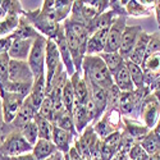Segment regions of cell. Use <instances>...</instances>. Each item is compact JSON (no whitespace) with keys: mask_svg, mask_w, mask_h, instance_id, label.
Masks as SVG:
<instances>
[{"mask_svg":"<svg viewBox=\"0 0 160 160\" xmlns=\"http://www.w3.org/2000/svg\"><path fill=\"white\" fill-rule=\"evenodd\" d=\"M82 72L91 82L105 90H110L114 86L113 76L99 55H86L82 63Z\"/></svg>","mask_w":160,"mask_h":160,"instance_id":"cell-1","label":"cell"},{"mask_svg":"<svg viewBox=\"0 0 160 160\" xmlns=\"http://www.w3.org/2000/svg\"><path fill=\"white\" fill-rule=\"evenodd\" d=\"M33 146L26 140L19 131H13L5 136H2V145H0V156L12 158L22 154L32 152Z\"/></svg>","mask_w":160,"mask_h":160,"instance_id":"cell-2","label":"cell"},{"mask_svg":"<svg viewBox=\"0 0 160 160\" xmlns=\"http://www.w3.org/2000/svg\"><path fill=\"white\" fill-rule=\"evenodd\" d=\"M92 127L98 137L100 140H105L112 133L123 129L122 114L119 110H106L99 121L92 124Z\"/></svg>","mask_w":160,"mask_h":160,"instance_id":"cell-3","label":"cell"},{"mask_svg":"<svg viewBox=\"0 0 160 160\" xmlns=\"http://www.w3.org/2000/svg\"><path fill=\"white\" fill-rule=\"evenodd\" d=\"M46 42L48 38L42 35H40L33 40V45L30 52L27 63L33 73L35 78H38L46 73L45 71V59H46Z\"/></svg>","mask_w":160,"mask_h":160,"instance_id":"cell-4","label":"cell"},{"mask_svg":"<svg viewBox=\"0 0 160 160\" xmlns=\"http://www.w3.org/2000/svg\"><path fill=\"white\" fill-rule=\"evenodd\" d=\"M37 113H38V110L33 106L30 98H26L24 101H23V105L21 106V109L18 112V114L14 118V121H13L12 123H9V124L3 123L2 136H5V135H8V133H10L13 131H21L26 124H28L30 122L33 121Z\"/></svg>","mask_w":160,"mask_h":160,"instance_id":"cell-5","label":"cell"},{"mask_svg":"<svg viewBox=\"0 0 160 160\" xmlns=\"http://www.w3.org/2000/svg\"><path fill=\"white\" fill-rule=\"evenodd\" d=\"M73 2L71 0H45L40 8L42 14L55 23H63L71 16Z\"/></svg>","mask_w":160,"mask_h":160,"instance_id":"cell-6","label":"cell"},{"mask_svg":"<svg viewBox=\"0 0 160 160\" xmlns=\"http://www.w3.org/2000/svg\"><path fill=\"white\" fill-rule=\"evenodd\" d=\"M24 16L31 22V24L37 30L38 33L45 36L48 40H54L59 28L60 23H55L50 21L48 17L42 14L41 9H35V10H28L24 12Z\"/></svg>","mask_w":160,"mask_h":160,"instance_id":"cell-7","label":"cell"},{"mask_svg":"<svg viewBox=\"0 0 160 160\" xmlns=\"http://www.w3.org/2000/svg\"><path fill=\"white\" fill-rule=\"evenodd\" d=\"M64 26V32H65V37H67V41H68V48L71 51V55L73 59V64H74V69L77 73L79 74H83L82 72V63H83V58L86 57V51L83 50L81 42L77 37V35L72 31V28L69 27L65 22H63Z\"/></svg>","mask_w":160,"mask_h":160,"instance_id":"cell-8","label":"cell"},{"mask_svg":"<svg viewBox=\"0 0 160 160\" xmlns=\"http://www.w3.org/2000/svg\"><path fill=\"white\" fill-rule=\"evenodd\" d=\"M26 98L13 92H5L2 96V110H3V123L9 124L14 121L21 106Z\"/></svg>","mask_w":160,"mask_h":160,"instance_id":"cell-9","label":"cell"},{"mask_svg":"<svg viewBox=\"0 0 160 160\" xmlns=\"http://www.w3.org/2000/svg\"><path fill=\"white\" fill-rule=\"evenodd\" d=\"M127 17H117L112 27L109 28L108 38H106V45L104 52H118L121 48V40L122 35L127 27Z\"/></svg>","mask_w":160,"mask_h":160,"instance_id":"cell-10","label":"cell"},{"mask_svg":"<svg viewBox=\"0 0 160 160\" xmlns=\"http://www.w3.org/2000/svg\"><path fill=\"white\" fill-rule=\"evenodd\" d=\"M54 41H55V44H57V46H58V50H59L62 62H63V64H64L65 72L68 73V77L71 78V77L76 73V69H74L73 59H72L71 51H69V48H68V41H67V37H65V32H64V26H63V23L59 24V28H58V32H57V36H55V38H54Z\"/></svg>","mask_w":160,"mask_h":160,"instance_id":"cell-11","label":"cell"},{"mask_svg":"<svg viewBox=\"0 0 160 160\" xmlns=\"http://www.w3.org/2000/svg\"><path fill=\"white\" fill-rule=\"evenodd\" d=\"M9 81L10 82H23L33 83L35 77L27 62L13 60L9 62Z\"/></svg>","mask_w":160,"mask_h":160,"instance_id":"cell-12","label":"cell"},{"mask_svg":"<svg viewBox=\"0 0 160 160\" xmlns=\"http://www.w3.org/2000/svg\"><path fill=\"white\" fill-rule=\"evenodd\" d=\"M60 63H62V58H60V54H59V50H58L55 41L54 40H48V42H46V59H45L46 87L50 86Z\"/></svg>","mask_w":160,"mask_h":160,"instance_id":"cell-13","label":"cell"},{"mask_svg":"<svg viewBox=\"0 0 160 160\" xmlns=\"http://www.w3.org/2000/svg\"><path fill=\"white\" fill-rule=\"evenodd\" d=\"M98 140H99V137L94 131V127H92V124H91L77 138H74V145L73 146L76 148V150L81 154V156L83 159H88L90 158V151H91L92 148H94V145L98 142Z\"/></svg>","mask_w":160,"mask_h":160,"instance_id":"cell-14","label":"cell"},{"mask_svg":"<svg viewBox=\"0 0 160 160\" xmlns=\"http://www.w3.org/2000/svg\"><path fill=\"white\" fill-rule=\"evenodd\" d=\"M142 32L141 26H127L121 40V48H119V54L122 55L124 60H128L131 52L135 48L138 35Z\"/></svg>","mask_w":160,"mask_h":160,"instance_id":"cell-15","label":"cell"},{"mask_svg":"<svg viewBox=\"0 0 160 160\" xmlns=\"http://www.w3.org/2000/svg\"><path fill=\"white\" fill-rule=\"evenodd\" d=\"M85 78H86L88 91H90V100L94 102L96 112H98V119H100L106 110V106H108V90H105V88L95 85L94 82H91L87 77H85Z\"/></svg>","mask_w":160,"mask_h":160,"instance_id":"cell-16","label":"cell"},{"mask_svg":"<svg viewBox=\"0 0 160 160\" xmlns=\"http://www.w3.org/2000/svg\"><path fill=\"white\" fill-rule=\"evenodd\" d=\"M143 124L148 127L149 129H154V127L156 126L158 121H159V106L154 99V96L150 94L148 98H146L141 105V114Z\"/></svg>","mask_w":160,"mask_h":160,"instance_id":"cell-17","label":"cell"},{"mask_svg":"<svg viewBox=\"0 0 160 160\" xmlns=\"http://www.w3.org/2000/svg\"><path fill=\"white\" fill-rule=\"evenodd\" d=\"M69 79L72 82L73 92H74V106L86 105L90 100V91H88L86 78L83 77V74H79L76 72Z\"/></svg>","mask_w":160,"mask_h":160,"instance_id":"cell-18","label":"cell"},{"mask_svg":"<svg viewBox=\"0 0 160 160\" xmlns=\"http://www.w3.org/2000/svg\"><path fill=\"white\" fill-rule=\"evenodd\" d=\"M141 68L145 74L146 85L150 86L155 79L160 77V52H155L152 55L145 57Z\"/></svg>","mask_w":160,"mask_h":160,"instance_id":"cell-19","label":"cell"},{"mask_svg":"<svg viewBox=\"0 0 160 160\" xmlns=\"http://www.w3.org/2000/svg\"><path fill=\"white\" fill-rule=\"evenodd\" d=\"M33 45V38L26 40H14L8 51V55L13 60H24L27 62L30 52Z\"/></svg>","mask_w":160,"mask_h":160,"instance_id":"cell-20","label":"cell"},{"mask_svg":"<svg viewBox=\"0 0 160 160\" xmlns=\"http://www.w3.org/2000/svg\"><path fill=\"white\" fill-rule=\"evenodd\" d=\"M122 122H123V129L136 141V143L141 142L151 131L145 124L135 121V119H131L128 117H122Z\"/></svg>","mask_w":160,"mask_h":160,"instance_id":"cell-21","label":"cell"},{"mask_svg":"<svg viewBox=\"0 0 160 160\" xmlns=\"http://www.w3.org/2000/svg\"><path fill=\"white\" fill-rule=\"evenodd\" d=\"M109 28L99 30L95 33H92L88 37L87 48H86V55H99L104 51L106 45V38H108Z\"/></svg>","mask_w":160,"mask_h":160,"instance_id":"cell-22","label":"cell"},{"mask_svg":"<svg viewBox=\"0 0 160 160\" xmlns=\"http://www.w3.org/2000/svg\"><path fill=\"white\" fill-rule=\"evenodd\" d=\"M74 136L72 133L67 132L62 128H59L58 126L54 124L52 127V137L51 141L54 142V145L57 146L58 151L63 152V154H68L71 148H72V141H73Z\"/></svg>","mask_w":160,"mask_h":160,"instance_id":"cell-23","label":"cell"},{"mask_svg":"<svg viewBox=\"0 0 160 160\" xmlns=\"http://www.w3.org/2000/svg\"><path fill=\"white\" fill-rule=\"evenodd\" d=\"M30 100L32 101L33 106L38 110L42 101L46 98V73L40 76L38 78H35V82L30 94Z\"/></svg>","mask_w":160,"mask_h":160,"instance_id":"cell-24","label":"cell"},{"mask_svg":"<svg viewBox=\"0 0 160 160\" xmlns=\"http://www.w3.org/2000/svg\"><path fill=\"white\" fill-rule=\"evenodd\" d=\"M41 33H38L37 30L31 24V22L27 19L24 14L19 17V24L16 28V31L12 33L13 40H26V38H36Z\"/></svg>","mask_w":160,"mask_h":160,"instance_id":"cell-25","label":"cell"},{"mask_svg":"<svg viewBox=\"0 0 160 160\" xmlns=\"http://www.w3.org/2000/svg\"><path fill=\"white\" fill-rule=\"evenodd\" d=\"M149 40H150V33L148 32H141L138 35V38H137V42L133 48L132 52H131V57H129V60L133 62L137 65H142V62L145 59V55H146V50H148V45H149Z\"/></svg>","mask_w":160,"mask_h":160,"instance_id":"cell-26","label":"cell"},{"mask_svg":"<svg viewBox=\"0 0 160 160\" xmlns=\"http://www.w3.org/2000/svg\"><path fill=\"white\" fill-rule=\"evenodd\" d=\"M113 81H114V85L119 90H121L122 92H128V91L131 92V91H135L136 90L126 63L113 74Z\"/></svg>","mask_w":160,"mask_h":160,"instance_id":"cell-27","label":"cell"},{"mask_svg":"<svg viewBox=\"0 0 160 160\" xmlns=\"http://www.w3.org/2000/svg\"><path fill=\"white\" fill-rule=\"evenodd\" d=\"M73 121H74V126L77 129V133L81 135V133L90 126V123L92 122V119L87 112L86 105H77L73 108Z\"/></svg>","mask_w":160,"mask_h":160,"instance_id":"cell-28","label":"cell"},{"mask_svg":"<svg viewBox=\"0 0 160 160\" xmlns=\"http://www.w3.org/2000/svg\"><path fill=\"white\" fill-rule=\"evenodd\" d=\"M52 124H55L58 126L59 128L67 131V132H69L72 133V135L77 138L79 135L77 133V129H76V126H74V121H73V114L72 113H68L65 109L58 112L55 114V119H54V122H52Z\"/></svg>","mask_w":160,"mask_h":160,"instance_id":"cell-29","label":"cell"},{"mask_svg":"<svg viewBox=\"0 0 160 160\" xmlns=\"http://www.w3.org/2000/svg\"><path fill=\"white\" fill-rule=\"evenodd\" d=\"M55 152H58L57 146L52 141H48V140H38L32 150V154L37 160H46Z\"/></svg>","mask_w":160,"mask_h":160,"instance_id":"cell-30","label":"cell"},{"mask_svg":"<svg viewBox=\"0 0 160 160\" xmlns=\"http://www.w3.org/2000/svg\"><path fill=\"white\" fill-rule=\"evenodd\" d=\"M156 2H135L131 0L126 4V10L128 16H149L151 8H155Z\"/></svg>","mask_w":160,"mask_h":160,"instance_id":"cell-31","label":"cell"},{"mask_svg":"<svg viewBox=\"0 0 160 160\" xmlns=\"http://www.w3.org/2000/svg\"><path fill=\"white\" fill-rule=\"evenodd\" d=\"M99 57L104 60V63L106 64V67H108V69L110 71L112 76L121 68V67L126 63V60L122 58V55L118 52H100Z\"/></svg>","mask_w":160,"mask_h":160,"instance_id":"cell-32","label":"cell"},{"mask_svg":"<svg viewBox=\"0 0 160 160\" xmlns=\"http://www.w3.org/2000/svg\"><path fill=\"white\" fill-rule=\"evenodd\" d=\"M126 64H127V68L129 71V74H131V78L133 81V85H135L136 90H140V88H143L146 87V81H145V74H143V71L140 65L135 64L133 62H131L129 59L126 60Z\"/></svg>","mask_w":160,"mask_h":160,"instance_id":"cell-33","label":"cell"},{"mask_svg":"<svg viewBox=\"0 0 160 160\" xmlns=\"http://www.w3.org/2000/svg\"><path fill=\"white\" fill-rule=\"evenodd\" d=\"M138 143L142 146L143 150L149 155H154L156 152H160V136L156 135L152 129L149 132V135Z\"/></svg>","mask_w":160,"mask_h":160,"instance_id":"cell-34","label":"cell"},{"mask_svg":"<svg viewBox=\"0 0 160 160\" xmlns=\"http://www.w3.org/2000/svg\"><path fill=\"white\" fill-rule=\"evenodd\" d=\"M9 62L8 52L0 54V99L5 94V85L9 82Z\"/></svg>","mask_w":160,"mask_h":160,"instance_id":"cell-35","label":"cell"},{"mask_svg":"<svg viewBox=\"0 0 160 160\" xmlns=\"http://www.w3.org/2000/svg\"><path fill=\"white\" fill-rule=\"evenodd\" d=\"M33 121L36 122L37 124V129H38V140H48V141H51V137H52V124L50 121L48 119L42 118L41 115H38V113L36 114Z\"/></svg>","mask_w":160,"mask_h":160,"instance_id":"cell-36","label":"cell"},{"mask_svg":"<svg viewBox=\"0 0 160 160\" xmlns=\"http://www.w3.org/2000/svg\"><path fill=\"white\" fill-rule=\"evenodd\" d=\"M19 17L16 14H8L3 21H0V36L12 35L19 24Z\"/></svg>","mask_w":160,"mask_h":160,"instance_id":"cell-37","label":"cell"},{"mask_svg":"<svg viewBox=\"0 0 160 160\" xmlns=\"http://www.w3.org/2000/svg\"><path fill=\"white\" fill-rule=\"evenodd\" d=\"M35 82V81H33ZM33 83H23V82H8L5 85V92H13V94L22 95L23 98H28L31 94Z\"/></svg>","mask_w":160,"mask_h":160,"instance_id":"cell-38","label":"cell"},{"mask_svg":"<svg viewBox=\"0 0 160 160\" xmlns=\"http://www.w3.org/2000/svg\"><path fill=\"white\" fill-rule=\"evenodd\" d=\"M62 100H63V105L64 109L68 113H73V108H74V92H73V86L71 79H68L63 88V95H62Z\"/></svg>","mask_w":160,"mask_h":160,"instance_id":"cell-39","label":"cell"},{"mask_svg":"<svg viewBox=\"0 0 160 160\" xmlns=\"http://www.w3.org/2000/svg\"><path fill=\"white\" fill-rule=\"evenodd\" d=\"M117 17H118V16L115 14L114 10H112V9L105 10L102 14L96 19V22H95V28H96V31L110 28L112 24L114 23V21L117 19Z\"/></svg>","mask_w":160,"mask_h":160,"instance_id":"cell-40","label":"cell"},{"mask_svg":"<svg viewBox=\"0 0 160 160\" xmlns=\"http://www.w3.org/2000/svg\"><path fill=\"white\" fill-rule=\"evenodd\" d=\"M19 132L32 146H35L36 142L38 141V129H37V124H36L35 121L30 122L28 124H26Z\"/></svg>","mask_w":160,"mask_h":160,"instance_id":"cell-41","label":"cell"},{"mask_svg":"<svg viewBox=\"0 0 160 160\" xmlns=\"http://www.w3.org/2000/svg\"><path fill=\"white\" fill-rule=\"evenodd\" d=\"M55 109H54V105H52L51 100L46 96L45 100L42 101L41 106H40V109H38V115H41L42 118L48 119V121H50L51 123L54 122V119H55Z\"/></svg>","mask_w":160,"mask_h":160,"instance_id":"cell-42","label":"cell"},{"mask_svg":"<svg viewBox=\"0 0 160 160\" xmlns=\"http://www.w3.org/2000/svg\"><path fill=\"white\" fill-rule=\"evenodd\" d=\"M121 95H122V91L119 90L115 85L110 90H108V106H106V110H119V100H121Z\"/></svg>","mask_w":160,"mask_h":160,"instance_id":"cell-43","label":"cell"},{"mask_svg":"<svg viewBox=\"0 0 160 160\" xmlns=\"http://www.w3.org/2000/svg\"><path fill=\"white\" fill-rule=\"evenodd\" d=\"M2 8L7 12V14L22 16V14H24V12H26V10H23L21 2H17V0H3Z\"/></svg>","mask_w":160,"mask_h":160,"instance_id":"cell-44","label":"cell"},{"mask_svg":"<svg viewBox=\"0 0 160 160\" xmlns=\"http://www.w3.org/2000/svg\"><path fill=\"white\" fill-rule=\"evenodd\" d=\"M155 52H160V33L159 32H154L150 35L149 45H148V50H146L145 57L152 55Z\"/></svg>","mask_w":160,"mask_h":160,"instance_id":"cell-45","label":"cell"},{"mask_svg":"<svg viewBox=\"0 0 160 160\" xmlns=\"http://www.w3.org/2000/svg\"><path fill=\"white\" fill-rule=\"evenodd\" d=\"M121 133H122V136H121V143H119V149H118V151L129 152L131 149L133 148V145L136 143V141L133 140L124 129H122Z\"/></svg>","mask_w":160,"mask_h":160,"instance_id":"cell-46","label":"cell"},{"mask_svg":"<svg viewBox=\"0 0 160 160\" xmlns=\"http://www.w3.org/2000/svg\"><path fill=\"white\" fill-rule=\"evenodd\" d=\"M128 156H129V160H148L150 155L143 150V148L140 143H135L131 151L128 152Z\"/></svg>","mask_w":160,"mask_h":160,"instance_id":"cell-47","label":"cell"},{"mask_svg":"<svg viewBox=\"0 0 160 160\" xmlns=\"http://www.w3.org/2000/svg\"><path fill=\"white\" fill-rule=\"evenodd\" d=\"M121 136H122L121 131L114 132L110 136L106 137L105 140H102V142H104L105 146H108L109 149H112L114 152H117L118 149H119V143H121Z\"/></svg>","mask_w":160,"mask_h":160,"instance_id":"cell-48","label":"cell"},{"mask_svg":"<svg viewBox=\"0 0 160 160\" xmlns=\"http://www.w3.org/2000/svg\"><path fill=\"white\" fill-rule=\"evenodd\" d=\"M13 37L12 35H8L5 37H0V54H4V52H8L12 44H13Z\"/></svg>","mask_w":160,"mask_h":160,"instance_id":"cell-49","label":"cell"},{"mask_svg":"<svg viewBox=\"0 0 160 160\" xmlns=\"http://www.w3.org/2000/svg\"><path fill=\"white\" fill-rule=\"evenodd\" d=\"M115 154H117V152H114L112 149L108 148V146H105L104 142L101 143V155H102V159H104V160H112Z\"/></svg>","mask_w":160,"mask_h":160,"instance_id":"cell-50","label":"cell"},{"mask_svg":"<svg viewBox=\"0 0 160 160\" xmlns=\"http://www.w3.org/2000/svg\"><path fill=\"white\" fill-rule=\"evenodd\" d=\"M8 160H37L32 152H27V154H22L18 156H12V158H7Z\"/></svg>","mask_w":160,"mask_h":160,"instance_id":"cell-51","label":"cell"},{"mask_svg":"<svg viewBox=\"0 0 160 160\" xmlns=\"http://www.w3.org/2000/svg\"><path fill=\"white\" fill-rule=\"evenodd\" d=\"M68 155H69V160H83V158L81 156V154L76 150L74 146H72V148H71Z\"/></svg>","mask_w":160,"mask_h":160,"instance_id":"cell-52","label":"cell"},{"mask_svg":"<svg viewBox=\"0 0 160 160\" xmlns=\"http://www.w3.org/2000/svg\"><path fill=\"white\" fill-rule=\"evenodd\" d=\"M112 160H129V156H128V152L117 151V154L114 155V158Z\"/></svg>","mask_w":160,"mask_h":160,"instance_id":"cell-53","label":"cell"},{"mask_svg":"<svg viewBox=\"0 0 160 160\" xmlns=\"http://www.w3.org/2000/svg\"><path fill=\"white\" fill-rule=\"evenodd\" d=\"M149 88H150V92H152L155 90H160V77L158 79H155V81L149 86Z\"/></svg>","mask_w":160,"mask_h":160,"instance_id":"cell-54","label":"cell"},{"mask_svg":"<svg viewBox=\"0 0 160 160\" xmlns=\"http://www.w3.org/2000/svg\"><path fill=\"white\" fill-rule=\"evenodd\" d=\"M151 95L154 96V99H155V101H156V104H158V106H159V112H160V90L152 91Z\"/></svg>","mask_w":160,"mask_h":160,"instance_id":"cell-55","label":"cell"},{"mask_svg":"<svg viewBox=\"0 0 160 160\" xmlns=\"http://www.w3.org/2000/svg\"><path fill=\"white\" fill-rule=\"evenodd\" d=\"M155 9H156V14H158V23H159V27H160V2L155 3Z\"/></svg>","mask_w":160,"mask_h":160,"instance_id":"cell-56","label":"cell"},{"mask_svg":"<svg viewBox=\"0 0 160 160\" xmlns=\"http://www.w3.org/2000/svg\"><path fill=\"white\" fill-rule=\"evenodd\" d=\"M156 135H159L160 136V118H159V121H158V123H156V126L154 127V129H152Z\"/></svg>","mask_w":160,"mask_h":160,"instance_id":"cell-57","label":"cell"},{"mask_svg":"<svg viewBox=\"0 0 160 160\" xmlns=\"http://www.w3.org/2000/svg\"><path fill=\"white\" fill-rule=\"evenodd\" d=\"M7 16H8V14H7V12H5V10H4L2 7H0V21H3V19L7 17Z\"/></svg>","mask_w":160,"mask_h":160,"instance_id":"cell-58","label":"cell"},{"mask_svg":"<svg viewBox=\"0 0 160 160\" xmlns=\"http://www.w3.org/2000/svg\"><path fill=\"white\" fill-rule=\"evenodd\" d=\"M148 160H160V152H156L154 155H150Z\"/></svg>","mask_w":160,"mask_h":160,"instance_id":"cell-59","label":"cell"},{"mask_svg":"<svg viewBox=\"0 0 160 160\" xmlns=\"http://www.w3.org/2000/svg\"><path fill=\"white\" fill-rule=\"evenodd\" d=\"M0 160H8L7 158H2V156H0Z\"/></svg>","mask_w":160,"mask_h":160,"instance_id":"cell-60","label":"cell"}]
</instances>
